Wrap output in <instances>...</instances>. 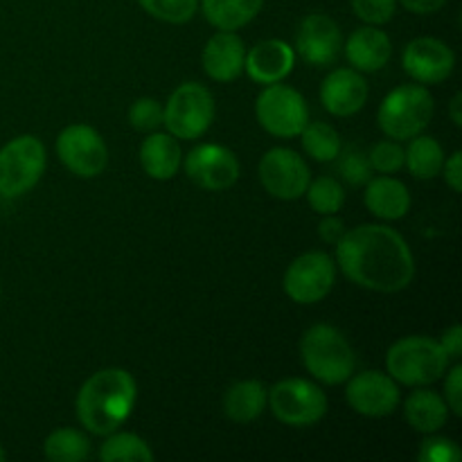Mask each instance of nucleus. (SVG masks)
<instances>
[{"label":"nucleus","mask_w":462,"mask_h":462,"mask_svg":"<svg viewBox=\"0 0 462 462\" xmlns=\"http://www.w3.org/2000/svg\"><path fill=\"white\" fill-rule=\"evenodd\" d=\"M255 117L266 134L275 138H296L310 122V106L296 88L278 81L264 86L257 95Z\"/></svg>","instance_id":"9"},{"label":"nucleus","mask_w":462,"mask_h":462,"mask_svg":"<svg viewBox=\"0 0 462 462\" xmlns=\"http://www.w3.org/2000/svg\"><path fill=\"white\" fill-rule=\"evenodd\" d=\"M319 235L325 244L337 246V244L341 242L343 235H346V224H343V219H338L337 215H325V219L320 221L319 226Z\"/></svg>","instance_id":"38"},{"label":"nucleus","mask_w":462,"mask_h":462,"mask_svg":"<svg viewBox=\"0 0 462 462\" xmlns=\"http://www.w3.org/2000/svg\"><path fill=\"white\" fill-rule=\"evenodd\" d=\"M215 122V97L197 81H185L162 106V125L176 140H197Z\"/></svg>","instance_id":"7"},{"label":"nucleus","mask_w":462,"mask_h":462,"mask_svg":"<svg viewBox=\"0 0 462 462\" xmlns=\"http://www.w3.org/2000/svg\"><path fill=\"white\" fill-rule=\"evenodd\" d=\"M346 57L359 72H377L391 61V36L377 25H364L352 32L346 41Z\"/></svg>","instance_id":"20"},{"label":"nucleus","mask_w":462,"mask_h":462,"mask_svg":"<svg viewBox=\"0 0 462 462\" xmlns=\"http://www.w3.org/2000/svg\"><path fill=\"white\" fill-rule=\"evenodd\" d=\"M400 3L404 5V7L409 9V12L424 16V14L440 12V9L447 5V0H400Z\"/></svg>","instance_id":"41"},{"label":"nucleus","mask_w":462,"mask_h":462,"mask_svg":"<svg viewBox=\"0 0 462 462\" xmlns=\"http://www.w3.org/2000/svg\"><path fill=\"white\" fill-rule=\"evenodd\" d=\"M433 111H436V102H433V95L429 93L427 86L402 84L383 97L377 111L379 129L397 143L411 140L424 134V129L431 122Z\"/></svg>","instance_id":"5"},{"label":"nucleus","mask_w":462,"mask_h":462,"mask_svg":"<svg viewBox=\"0 0 462 462\" xmlns=\"http://www.w3.org/2000/svg\"><path fill=\"white\" fill-rule=\"evenodd\" d=\"M138 400V386L131 373L104 368L84 382L77 393V420L93 436H108L129 420Z\"/></svg>","instance_id":"2"},{"label":"nucleus","mask_w":462,"mask_h":462,"mask_svg":"<svg viewBox=\"0 0 462 462\" xmlns=\"http://www.w3.org/2000/svg\"><path fill=\"white\" fill-rule=\"evenodd\" d=\"M0 296H3V289H0Z\"/></svg>","instance_id":"44"},{"label":"nucleus","mask_w":462,"mask_h":462,"mask_svg":"<svg viewBox=\"0 0 462 462\" xmlns=\"http://www.w3.org/2000/svg\"><path fill=\"white\" fill-rule=\"evenodd\" d=\"M449 368V356L440 341L429 337H406L393 343L386 355V373L404 386H431Z\"/></svg>","instance_id":"4"},{"label":"nucleus","mask_w":462,"mask_h":462,"mask_svg":"<svg viewBox=\"0 0 462 462\" xmlns=\"http://www.w3.org/2000/svg\"><path fill=\"white\" fill-rule=\"evenodd\" d=\"M352 12L365 25H386L395 16L397 0H350Z\"/></svg>","instance_id":"35"},{"label":"nucleus","mask_w":462,"mask_h":462,"mask_svg":"<svg viewBox=\"0 0 462 462\" xmlns=\"http://www.w3.org/2000/svg\"><path fill=\"white\" fill-rule=\"evenodd\" d=\"M302 149L316 162H332L341 153V135L328 122H307L305 129L300 131Z\"/></svg>","instance_id":"27"},{"label":"nucleus","mask_w":462,"mask_h":462,"mask_svg":"<svg viewBox=\"0 0 462 462\" xmlns=\"http://www.w3.org/2000/svg\"><path fill=\"white\" fill-rule=\"evenodd\" d=\"M337 282V264L323 251L302 253L287 266L282 287L298 305H316L325 300Z\"/></svg>","instance_id":"10"},{"label":"nucleus","mask_w":462,"mask_h":462,"mask_svg":"<svg viewBox=\"0 0 462 462\" xmlns=\"http://www.w3.org/2000/svg\"><path fill=\"white\" fill-rule=\"evenodd\" d=\"M460 106H462V95L456 93L454 97H451V104H449V116H451V120H454L456 126H462Z\"/></svg>","instance_id":"42"},{"label":"nucleus","mask_w":462,"mask_h":462,"mask_svg":"<svg viewBox=\"0 0 462 462\" xmlns=\"http://www.w3.org/2000/svg\"><path fill=\"white\" fill-rule=\"evenodd\" d=\"M365 208L383 221H400L411 210V192L400 179L382 174L365 183Z\"/></svg>","instance_id":"21"},{"label":"nucleus","mask_w":462,"mask_h":462,"mask_svg":"<svg viewBox=\"0 0 462 462\" xmlns=\"http://www.w3.org/2000/svg\"><path fill=\"white\" fill-rule=\"evenodd\" d=\"M404 165L409 167L411 176L420 180H431L442 174L445 165V149L431 135H415L411 138L409 149H404Z\"/></svg>","instance_id":"26"},{"label":"nucleus","mask_w":462,"mask_h":462,"mask_svg":"<svg viewBox=\"0 0 462 462\" xmlns=\"http://www.w3.org/2000/svg\"><path fill=\"white\" fill-rule=\"evenodd\" d=\"M244 61H246V48H244V41L239 39L237 32L219 30L208 39L201 54L206 75L219 84L237 79L244 72Z\"/></svg>","instance_id":"19"},{"label":"nucleus","mask_w":462,"mask_h":462,"mask_svg":"<svg viewBox=\"0 0 462 462\" xmlns=\"http://www.w3.org/2000/svg\"><path fill=\"white\" fill-rule=\"evenodd\" d=\"M343 48V34L338 23L328 14H307L296 32V54L310 66L328 68L338 59Z\"/></svg>","instance_id":"15"},{"label":"nucleus","mask_w":462,"mask_h":462,"mask_svg":"<svg viewBox=\"0 0 462 462\" xmlns=\"http://www.w3.org/2000/svg\"><path fill=\"white\" fill-rule=\"evenodd\" d=\"M402 66L413 81L422 86L442 84L456 68V54L445 41L433 36L413 39L402 52Z\"/></svg>","instance_id":"16"},{"label":"nucleus","mask_w":462,"mask_h":462,"mask_svg":"<svg viewBox=\"0 0 462 462\" xmlns=\"http://www.w3.org/2000/svg\"><path fill=\"white\" fill-rule=\"evenodd\" d=\"M449 370V368H447ZM445 402L456 418H462V365L456 364L445 379Z\"/></svg>","instance_id":"37"},{"label":"nucleus","mask_w":462,"mask_h":462,"mask_svg":"<svg viewBox=\"0 0 462 462\" xmlns=\"http://www.w3.org/2000/svg\"><path fill=\"white\" fill-rule=\"evenodd\" d=\"M368 102V84L355 68H337L320 84V104L329 116L350 117Z\"/></svg>","instance_id":"17"},{"label":"nucleus","mask_w":462,"mask_h":462,"mask_svg":"<svg viewBox=\"0 0 462 462\" xmlns=\"http://www.w3.org/2000/svg\"><path fill=\"white\" fill-rule=\"evenodd\" d=\"M48 156L36 135H18L0 149V197H25L43 176Z\"/></svg>","instance_id":"6"},{"label":"nucleus","mask_w":462,"mask_h":462,"mask_svg":"<svg viewBox=\"0 0 462 462\" xmlns=\"http://www.w3.org/2000/svg\"><path fill=\"white\" fill-rule=\"evenodd\" d=\"M346 400L355 413L364 418H386L400 406V386L388 373L364 370L347 379Z\"/></svg>","instance_id":"14"},{"label":"nucleus","mask_w":462,"mask_h":462,"mask_svg":"<svg viewBox=\"0 0 462 462\" xmlns=\"http://www.w3.org/2000/svg\"><path fill=\"white\" fill-rule=\"evenodd\" d=\"M99 460L106 462H152L153 451L147 442L135 433H108L99 447Z\"/></svg>","instance_id":"29"},{"label":"nucleus","mask_w":462,"mask_h":462,"mask_svg":"<svg viewBox=\"0 0 462 462\" xmlns=\"http://www.w3.org/2000/svg\"><path fill=\"white\" fill-rule=\"evenodd\" d=\"M260 183L264 185L271 197L280 201H296L305 197L307 185L311 180L310 165L298 152L287 147H275L262 156L260 167Z\"/></svg>","instance_id":"12"},{"label":"nucleus","mask_w":462,"mask_h":462,"mask_svg":"<svg viewBox=\"0 0 462 462\" xmlns=\"http://www.w3.org/2000/svg\"><path fill=\"white\" fill-rule=\"evenodd\" d=\"M337 161L338 174H341V179L346 180V183L359 188V185H365L373 179V167H370L368 153L361 152V149H346V152L341 149Z\"/></svg>","instance_id":"32"},{"label":"nucleus","mask_w":462,"mask_h":462,"mask_svg":"<svg viewBox=\"0 0 462 462\" xmlns=\"http://www.w3.org/2000/svg\"><path fill=\"white\" fill-rule=\"evenodd\" d=\"M45 458L52 462H79L90 456V440L77 429H57L43 442Z\"/></svg>","instance_id":"28"},{"label":"nucleus","mask_w":462,"mask_h":462,"mask_svg":"<svg viewBox=\"0 0 462 462\" xmlns=\"http://www.w3.org/2000/svg\"><path fill=\"white\" fill-rule=\"evenodd\" d=\"M460 447L451 438L433 436V433H429V438L420 445L418 451L420 462H460Z\"/></svg>","instance_id":"36"},{"label":"nucleus","mask_w":462,"mask_h":462,"mask_svg":"<svg viewBox=\"0 0 462 462\" xmlns=\"http://www.w3.org/2000/svg\"><path fill=\"white\" fill-rule=\"evenodd\" d=\"M5 458H7V454H5V449H3V445H0V462H3Z\"/></svg>","instance_id":"43"},{"label":"nucleus","mask_w":462,"mask_h":462,"mask_svg":"<svg viewBox=\"0 0 462 462\" xmlns=\"http://www.w3.org/2000/svg\"><path fill=\"white\" fill-rule=\"evenodd\" d=\"M296 66V50L280 39H269L257 43L246 52L244 70L255 84L269 86L284 81Z\"/></svg>","instance_id":"18"},{"label":"nucleus","mask_w":462,"mask_h":462,"mask_svg":"<svg viewBox=\"0 0 462 462\" xmlns=\"http://www.w3.org/2000/svg\"><path fill=\"white\" fill-rule=\"evenodd\" d=\"M183 162V152H180L179 140L171 134H161L152 131L140 144V165L144 174L153 180H170L174 179Z\"/></svg>","instance_id":"22"},{"label":"nucleus","mask_w":462,"mask_h":462,"mask_svg":"<svg viewBox=\"0 0 462 462\" xmlns=\"http://www.w3.org/2000/svg\"><path fill=\"white\" fill-rule=\"evenodd\" d=\"M183 170L197 188L221 192L237 183L239 161L224 144H199L183 158Z\"/></svg>","instance_id":"13"},{"label":"nucleus","mask_w":462,"mask_h":462,"mask_svg":"<svg viewBox=\"0 0 462 462\" xmlns=\"http://www.w3.org/2000/svg\"><path fill=\"white\" fill-rule=\"evenodd\" d=\"M440 346H442V350L447 352V356H449V359H456V361L460 359L462 356V328L460 325H451V328L442 334Z\"/></svg>","instance_id":"40"},{"label":"nucleus","mask_w":462,"mask_h":462,"mask_svg":"<svg viewBox=\"0 0 462 462\" xmlns=\"http://www.w3.org/2000/svg\"><path fill=\"white\" fill-rule=\"evenodd\" d=\"M300 359L307 373L325 386H337L355 374L356 356L350 341L332 325H311L300 338Z\"/></svg>","instance_id":"3"},{"label":"nucleus","mask_w":462,"mask_h":462,"mask_svg":"<svg viewBox=\"0 0 462 462\" xmlns=\"http://www.w3.org/2000/svg\"><path fill=\"white\" fill-rule=\"evenodd\" d=\"M206 21L224 32H237L255 21L264 0H199Z\"/></svg>","instance_id":"25"},{"label":"nucleus","mask_w":462,"mask_h":462,"mask_svg":"<svg viewBox=\"0 0 462 462\" xmlns=\"http://www.w3.org/2000/svg\"><path fill=\"white\" fill-rule=\"evenodd\" d=\"M266 388L257 379H244L233 383L224 395L226 418L237 424H248L264 413Z\"/></svg>","instance_id":"24"},{"label":"nucleus","mask_w":462,"mask_h":462,"mask_svg":"<svg viewBox=\"0 0 462 462\" xmlns=\"http://www.w3.org/2000/svg\"><path fill=\"white\" fill-rule=\"evenodd\" d=\"M138 3L149 16L170 25H183L192 21L199 9V0H138Z\"/></svg>","instance_id":"31"},{"label":"nucleus","mask_w":462,"mask_h":462,"mask_svg":"<svg viewBox=\"0 0 462 462\" xmlns=\"http://www.w3.org/2000/svg\"><path fill=\"white\" fill-rule=\"evenodd\" d=\"M57 156L70 174L95 179L108 165V147L102 134L88 125H70L59 134Z\"/></svg>","instance_id":"11"},{"label":"nucleus","mask_w":462,"mask_h":462,"mask_svg":"<svg viewBox=\"0 0 462 462\" xmlns=\"http://www.w3.org/2000/svg\"><path fill=\"white\" fill-rule=\"evenodd\" d=\"M370 167L379 174H395L404 167V147L397 140H382L368 153Z\"/></svg>","instance_id":"33"},{"label":"nucleus","mask_w":462,"mask_h":462,"mask_svg":"<svg viewBox=\"0 0 462 462\" xmlns=\"http://www.w3.org/2000/svg\"><path fill=\"white\" fill-rule=\"evenodd\" d=\"M337 262L350 282L368 291H404L415 278L413 251L395 228L383 224L346 230L337 244Z\"/></svg>","instance_id":"1"},{"label":"nucleus","mask_w":462,"mask_h":462,"mask_svg":"<svg viewBox=\"0 0 462 462\" xmlns=\"http://www.w3.org/2000/svg\"><path fill=\"white\" fill-rule=\"evenodd\" d=\"M445 171V180L454 192H462V153L454 152L442 165Z\"/></svg>","instance_id":"39"},{"label":"nucleus","mask_w":462,"mask_h":462,"mask_svg":"<svg viewBox=\"0 0 462 462\" xmlns=\"http://www.w3.org/2000/svg\"><path fill=\"white\" fill-rule=\"evenodd\" d=\"M129 125L135 131L152 134L162 125V106L152 97H140L129 108Z\"/></svg>","instance_id":"34"},{"label":"nucleus","mask_w":462,"mask_h":462,"mask_svg":"<svg viewBox=\"0 0 462 462\" xmlns=\"http://www.w3.org/2000/svg\"><path fill=\"white\" fill-rule=\"evenodd\" d=\"M404 418L418 433H438L449 420V406L445 397L436 391H427V386H418L404 402Z\"/></svg>","instance_id":"23"},{"label":"nucleus","mask_w":462,"mask_h":462,"mask_svg":"<svg viewBox=\"0 0 462 462\" xmlns=\"http://www.w3.org/2000/svg\"><path fill=\"white\" fill-rule=\"evenodd\" d=\"M307 201L316 215H338L346 203V189L334 176H319L307 185Z\"/></svg>","instance_id":"30"},{"label":"nucleus","mask_w":462,"mask_h":462,"mask_svg":"<svg viewBox=\"0 0 462 462\" xmlns=\"http://www.w3.org/2000/svg\"><path fill=\"white\" fill-rule=\"evenodd\" d=\"M266 404L271 413L287 427H311L328 413V397L316 383L291 377L266 391Z\"/></svg>","instance_id":"8"}]
</instances>
